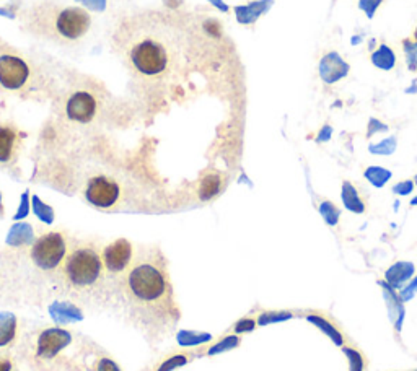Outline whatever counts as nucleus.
I'll use <instances>...</instances> for the list:
<instances>
[{
	"instance_id": "nucleus-25",
	"label": "nucleus",
	"mask_w": 417,
	"mask_h": 371,
	"mask_svg": "<svg viewBox=\"0 0 417 371\" xmlns=\"http://www.w3.org/2000/svg\"><path fill=\"white\" fill-rule=\"evenodd\" d=\"M93 371H121L110 357H98L93 363Z\"/></svg>"
},
{
	"instance_id": "nucleus-18",
	"label": "nucleus",
	"mask_w": 417,
	"mask_h": 371,
	"mask_svg": "<svg viewBox=\"0 0 417 371\" xmlns=\"http://www.w3.org/2000/svg\"><path fill=\"white\" fill-rule=\"evenodd\" d=\"M371 62L375 67L382 70H391L396 64V56H394L393 49L388 48L387 44H382L377 51L371 54Z\"/></svg>"
},
{
	"instance_id": "nucleus-3",
	"label": "nucleus",
	"mask_w": 417,
	"mask_h": 371,
	"mask_svg": "<svg viewBox=\"0 0 417 371\" xmlns=\"http://www.w3.org/2000/svg\"><path fill=\"white\" fill-rule=\"evenodd\" d=\"M59 293L85 306H104L111 303V287L101 251L92 244L70 248L61 269Z\"/></svg>"
},
{
	"instance_id": "nucleus-32",
	"label": "nucleus",
	"mask_w": 417,
	"mask_h": 371,
	"mask_svg": "<svg viewBox=\"0 0 417 371\" xmlns=\"http://www.w3.org/2000/svg\"><path fill=\"white\" fill-rule=\"evenodd\" d=\"M253 328H255V323H253L251 319H244L237 325V331L238 332H246V331H253Z\"/></svg>"
},
{
	"instance_id": "nucleus-17",
	"label": "nucleus",
	"mask_w": 417,
	"mask_h": 371,
	"mask_svg": "<svg viewBox=\"0 0 417 371\" xmlns=\"http://www.w3.org/2000/svg\"><path fill=\"white\" fill-rule=\"evenodd\" d=\"M307 321H308V323H310V324L315 325V328H318L321 332L326 334V336H328V337L331 339V341H333L334 343H336L338 347H341L342 343H344L342 334L339 332L338 329L334 328V325L331 324L328 319L323 318V316H318V314H308V316H307Z\"/></svg>"
},
{
	"instance_id": "nucleus-28",
	"label": "nucleus",
	"mask_w": 417,
	"mask_h": 371,
	"mask_svg": "<svg viewBox=\"0 0 417 371\" xmlns=\"http://www.w3.org/2000/svg\"><path fill=\"white\" fill-rule=\"evenodd\" d=\"M388 126L383 124V122H380L378 119H375V117H371L369 121V130H367V137H371L374 134L377 132H387Z\"/></svg>"
},
{
	"instance_id": "nucleus-16",
	"label": "nucleus",
	"mask_w": 417,
	"mask_h": 371,
	"mask_svg": "<svg viewBox=\"0 0 417 371\" xmlns=\"http://www.w3.org/2000/svg\"><path fill=\"white\" fill-rule=\"evenodd\" d=\"M341 199L344 207L349 212H353V214H364L365 212V205L362 202V199L359 197V192L353 186L349 183V181H344L342 183V191H341Z\"/></svg>"
},
{
	"instance_id": "nucleus-4",
	"label": "nucleus",
	"mask_w": 417,
	"mask_h": 371,
	"mask_svg": "<svg viewBox=\"0 0 417 371\" xmlns=\"http://www.w3.org/2000/svg\"><path fill=\"white\" fill-rule=\"evenodd\" d=\"M129 62L137 74L144 77L165 75L175 64L176 51L165 39L158 36L144 34L130 44Z\"/></svg>"
},
{
	"instance_id": "nucleus-27",
	"label": "nucleus",
	"mask_w": 417,
	"mask_h": 371,
	"mask_svg": "<svg viewBox=\"0 0 417 371\" xmlns=\"http://www.w3.org/2000/svg\"><path fill=\"white\" fill-rule=\"evenodd\" d=\"M414 181H401V183L394 184L393 192L398 194V196H409L414 191Z\"/></svg>"
},
{
	"instance_id": "nucleus-34",
	"label": "nucleus",
	"mask_w": 417,
	"mask_h": 371,
	"mask_svg": "<svg viewBox=\"0 0 417 371\" xmlns=\"http://www.w3.org/2000/svg\"><path fill=\"white\" fill-rule=\"evenodd\" d=\"M414 184H417V174H416V178H414Z\"/></svg>"
},
{
	"instance_id": "nucleus-21",
	"label": "nucleus",
	"mask_w": 417,
	"mask_h": 371,
	"mask_svg": "<svg viewBox=\"0 0 417 371\" xmlns=\"http://www.w3.org/2000/svg\"><path fill=\"white\" fill-rule=\"evenodd\" d=\"M320 214H321V217H323V220L329 226H336L339 223V217H341V212H339L338 207L334 205V203L331 202V201L321 202Z\"/></svg>"
},
{
	"instance_id": "nucleus-14",
	"label": "nucleus",
	"mask_w": 417,
	"mask_h": 371,
	"mask_svg": "<svg viewBox=\"0 0 417 371\" xmlns=\"http://www.w3.org/2000/svg\"><path fill=\"white\" fill-rule=\"evenodd\" d=\"M416 267L409 261H398L393 265H389L385 272V282L394 290H401L409 280L414 277Z\"/></svg>"
},
{
	"instance_id": "nucleus-7",
	"label": "nucleus",
	"mask_w": 417,
	"mask_h": 371,
	"mask_svg": "<svg viewBox=\"0 0 417 371\" xmlns=\"http://www.w3.org/2000/svg\"><path fill=\"white\" fill-rule=\"evenodd\" d=\"M30 79V69L25 61L15 56L0 57V85L6 90H21Z\"/></svg>"
},
{
	"instance_id": "nucleus-15",
	"label": "nucleus",
	"mask_w": 417,
	"mask_h": 371,
	"mask_svg": "<svg viewBox=\"0 0 417 371\" xmlns=\"http://www.w3.org/2000/svg\"><path fill=\"white\" fill-rule=\"evenodd\" d=\"M17 319L10 314H2L0 316V352L6 350V348L12 347V343L17 339Z\"/></svg>"
},
{
	"instance_id": "nucleus-2",
	"label": "nucleus",
	"mask_w": 417,
	"mask_h": 371,
	"mask_svg": "<svg viewBox=\"0 0 417 371\" xmlns=\"http://www.w3.org/2000/svg\"><path fill=\"white\" fill-rule=\"evenodd\" d=\"M69 243L59 232L41 234L20 256V262H7L0 270V298L8 301L39 303L59 293L61 269Z\"/></svg>"
},
{
	"instance_id": "nucleus-8",
	"label": "nucleus",
	"mask_w": 417,
	"mask_h": 371,
	"mask_svg": "<svg viewBox=\"0 0 417 371\" xmlns=\"http://www.w3.org/2000/svg\"><path fill=\"white\" fill-rule=\"evenodd\" d=\"M72 342V336L62 329H48L36 337L35 355L39 360H52Z\"/></svg>"
},
{
	"instance_id": "nucleus-5",
	"label": "nucleus",
	"mask_w": 417,
	"mask_h": 371,
	"mask_svg": "<svg viewBox=\"0 0 417 371\" xmlns=\"http://www.w3.org/2000/svg\"><path fill=\"white\" fill-rule=\"evenodd\" d=\"M103 265L106 270L108 282L111 287V297L113 290H115L116 283L119 282V279L129 270V267L133 265L135 259L134 248L128 239H116L111 244H108L106 248L101 251Z\"/></svg>"
},
{
	"instance_id": "nucleus-30",
	"label": "nucleus",
	"mask_w": 417,
	"mask_h": 371,
	"mask_svg": "<svg viewBox=\"0 0 417 371\" xmlns=\"http://www.w3.org/2000/svg\"><path fill=\"white\" fill-rule=\"evenodd\" d=\"M0 371H13V361L7 354L0 352Z\"/></svg>"
},
{
	"instance_id": "nucleus-9",
	"label": "nucleus",
	"mask_w": 417,
	"mask_h": 371,
	"mask_svg": "<svg viewBox=\"0 0 417 371\" xmlns=\"http://www.w3.org/2000/svg\"><path fill=\"white\" fill-rule=\"evenodd\" d=\"M56 26L59 34L64 36L66 39H79L90 28V17L81 8H66L57 17Z\"/></svg>"
},
{
	"instance_id": "nucleus-12",
	"label": "nucleus",
	"mask_w": 417,
	"mask_h": 371,
	"mask_svg": "<svg viewBox=\"0 0 417 371\" xmlns=\"http://www.w3.org/2000/svg\"><path fill=\"white\" fill-rule=\"evenodd\" d=\"M349 72V64L338 52H329L321 59L320 75L326 83H336L338 80L344 79Z\"/></svg>"
},
{
	"instance_id": "nucleus-33",
	"label": "nucleus",
	"mask_w": 417,
	"mask_h": 371,
	"mask_svg": "<svg viewBox=\"0 0 417 371\" xmlns=\"http://www.w3.org/2000/svg\"><path fill=\"white\" fill-rule=\"evenodd\" d=\"M411 205H412V207H414V205H417V196H416V197H414V199H412V201H411Z\"/></svg>"
},
{
	"instance_id": "nucleus-13",
	"label": "nucleus",
	"mask_w": 417,
	"mask_h": 371,
	"mask_svg": "<svg viewBox=\"0 0 417 371\" xmlns=\"http://www.w3.org/2000/svg\"><path fill=\"white\" fill-rule=\"evenodd\" d=\"M20 135L10 126H0V165H10L15 161Z\"/></svg>"
},
{
	"instance_id": "nucleus-22",
	"label": "nucleus",
	"mask_w": 417,
	"mask_h": 371,
	"mask_svg": "<svg viewBox=\"0 0 417 371\" xmlns=\"http://www.w3.org/2000/svg\"><path fill=\"white\" fill-rule=\"evenodd\" d=\"M342 352L349 360V371H364V359H362V355L356 348L344 347Z\"/></svg>"
},
{
	"instance_id": "nucleus-20",
	"label": "nucleus",
	"mask_w": 417,
	"mask_h": 371,
	"mask_svg": "<svg viewBox=\"0 0 417 371\" xmlns=\"http://www.w3.org/2000/svg\"><path fill=\"white\" fill-rule=\"evenodd\" d=\"M396 147H398V140H396V137H394V135H391V137L385 139L378 143H370L369 152L371 153V155L388 157V155H393V153L396 152Z\"/></svg>"
},
{
	"instance_id": "nucleus-24",
	"label": "nucleus",
	"mask_w": 417,
	"mask_h": 371,
	"mask_svg": "<svg viewBox=\"0 0 417 371\" xmlns=\"http://www.w3.org/2000/svg\"><path fill=\"white\" fill-rule=\"evenodd\" d=\"M293 316L289 311H279V313H267L260 318V324H271V323H282V321L292 319Z\"/></svg>"
},
{
	"instance_id": "nucleus-23",
	"label": "nucleus",
	"mask_w": 417,
	"mask_h": 371,
	"mask_svg": "<svg viewBox=\"0 0 417 371\" xmlns=\"http://www.w3.org/2000/svg\"><path fill=\"white\" fill-rule=\"evenodd\" d=\"M405 46V52L407 57V64H409V70H416L417 69V30H416V41H405L403 43Z\"/></svg>"
},
{
	"instance_id": "nucleus-29",
	"label": "nucleus",
	"mask_w": 417,
	"mask_h": 371,
	"mask_svg": "<svg viewBox=\"0 0 417 371\" xmlns=\"http://www.w3.org/2000/svg\"><path fill=\"white\" fill-rule=\"evenodd\" d=\"M380 3H382V0H360L359 7L367 13V17L374 18V13Z\"/></svg>"
},
{
	"instance_id": "nucleus-10",
	"label": "nucleus",
	"mask_w": 417,
	"mask_h": 371,
	"mask_svg": "<svg viewBox=\"0 0 417 371\" xmlns=\"http://www.w3.org/2000/svg\"><path fill=\"white\" fill-rule=\"evenodd\" d=\"M66 111L69 119L85 124L97 114V99L85 92H77L67 101Z\"/></svg>"
},
{
	"instance_id": "nucleus-11",
	"label": "nucleus",
	"mask_w": 417,
	"mask_h": 371,
	"mask_svg": "<svg viewBox=\"0 0 417 371\" xmlns=\"http://www.w3.org/2000/svg\"><path fill=\"white\" fill-rule=\"evenodd\" d=\"M378 285L382 287V290H383V298H385V303H387L389 321H391V324L394 325V329H396V332H401L403 324H405V318H406L405 303L401 301V298L396 293V290H394L393 287H389L385 280H380Z\"/></svg>"
},
{
	"instance_id": "nucleus-6",
	"label": "nucleus",
	"mask_w": 417,
	"mask_h": 371,
	"mask_svg": "<svg viewBox=\"0 0 417 371\" xmlns=\"http://www.w3.org/2000/svg\"><path fill=\"white\" fill-rule=\"evenodd\" d=\"M121 197V188L115 179L108 176H93L88 179L85 188V199L90 205L101 210H110L116 205Z\"/></svg>"
},
{
	"instance_id": "nucleus-1",
	"label": "nucleus",
	"mask_w": 417,
	"mask_h": 371,
	"mask_svg": "<svg viewBox=\"0 0 417 371\" xmlns=\"http://www.w3.org/2000/svg\"><path fill=\"white\" fill-rule=\"evenodd\" d=\"M111 305L148 339L166 337L180 321L173 285L160 252L135 256L113 290Z\"/></svg>"
},
{
	"instance_id": "nucleus-26",
	"label": "nucleus",
	"mask_w": 417,
	"mask_h": 371,
	"mask_svg": "<svg viewBox=\"0 0 417 371\" xmlns=\"http://www.w3.org/2000/svg\"><path fill=\"white\" fill-rule=\"evenodd\" d=\"M416 293H417V277H414L412 280H409V282H407L405 287L401 288L400 290V293H398V295H400V298H401V301L403 303H407V301H411L412 298L416 297Z\"/></svg>"
},
{
	"instance_id": "nucleus-31",
	"label": "nucleus",
	"mask_w": 417,
	"mask_h": 371,
	"mask_svg": "<svg viewBox=\"0 0 417 371\" xmlns=\"http://www.w3.org/2000/svg\"><path fill=\"white\" fill-rule=\"evenodd\" d=\"M331 135H333V129H331V126H324V128L320 130L318 137H316V142L318 143L328 142V140L331 139Z\"/></svg>"
},
{
	"instance_id": "nucleus-19",
	"label": "nucleus",
	"mask_w": 417,
	"mask_h": 371,
	"mask_svg": "<svg viewBox=\"0 0 417 371\" xmlns=\"http://www.w3.org/2000/svg\"><path fill=\"white\" fill-rule=\"evenodd\" d=\"M365 179L374 186V188H383L385 184L391 179L393 173L387 168H382V166H370V168L365 170Z\"/></svg>"
}]
</instances>
